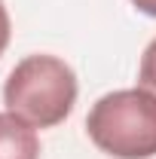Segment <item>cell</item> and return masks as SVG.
<instances>
[{"label": "cell", "mask_w": 156, "mask_h": 159, "mask_svg": "<svg viewBox=\"0 0 156 159\" xmlns=\"http://www.w3.org/2000/svg\"><path fill=\"white\" fill-rule=\"evenodd\" d=\"M86 132L113 159L156 156V95L147 89H117L98 98L86 116Z\"/></svg>", "instance_id": "cell-2"}, {"label": "cell", "mask_w": 156, "mask_h": 159, "mask_svg": "<svg viewBox=\"0 0 156 159\" xmlns=\"http://www.w3.org/2000/svg\"><path fill=\"white\" fill-rule=\"evenodd\" d=\"M0 159H40L37 129L9 110L0 113Z\"/></svg>", "instance_id": "cell-3"}, {"label": "cell", "mask_w": 156, "mask_h": 159, "mask_svg": "<svg viewBox=\"0 0 156 159\" xmlns=\"http://www.w3.org/2000/svg\"><path fill=\"white\" fill-rule=\"evenodd\" d=\"M132 3H135L138 12H144V16H153V19H156V0H132Z\"/></svg>", "instance_id": "cell-6"}, {"label": "cell", "mask_w": 156, "mask_h": 159, "mask_svg": "<svg viewBox=\"0 0 156 159\" xmlns=\"http://www.w3.org/2000/svg\"><path fill=\"white\" fill-rule=\"evenodd\" d=\"M138 86L156 95V37L147 43V49H144V55H141V64H138Z\"/></svg>", "instance_id": "cell-4"}, {"label": "cell", "mask_w": 156, "mask_h": 159, "mask_svg": "<svg viewBox=\"0 0 156 159\" xmlns=\"http://www.w3.org/2000/svg\"><path fill=\"white\" fill-rule=\"evenodd\" d=\"M3 104L31 129H52L77 104V74L58 55H28L3 83Z\"/></svg>", "instance_id": "cell-1"}, {"label": "cell", "mask_w": 156, "mask_h": 159, "mask_svg": "<svg viewBox=\"0 0 156 159\" xmlns=\"http://www.w3.org/2000/svg\"><path fill=\"white\" fill-rule=\"evenodd\" d=\"M9 34H12V21H9V12H6V6H3V0H0V55H3L6 46H9Z\"/></svg>", "instance_id": "cell-5"}]
</instances>
